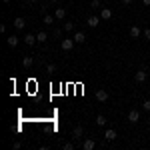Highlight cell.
Returning a JSON list of instances; mask_svg holds the SVG:
<instances>
[{
  "label": "cell",
  "instance_id": "cell-1",
  "mask_svg": "<svg viewBox=\"0 0 150 150\" xmlns=\"http://www.w3.org/2000/svg\"><path fill=\"white\" fill-rule=\"evenodd\" d=\"M74 44H76V42H74V38H64V40L60 42V48H62L64 52H70V50L74 48Z\"/></svg>",
  "mask_w": 150,
  "mask_h": 150
},
{
  "label": "cell",
  "instance_id": "cell-2",
  "mask_svg": "<svg viewBox=\"0 0 150 150\" xmlns=\"http://www.w3.org/2000/svg\"><path fill=\"white\" fill-rule=\"evenodd\" d=\"M134 78H136V82L138 84H144L146 82V78H148V74H146V70H136V74H134Z\"/></svg>",
  "mask_w": 150,
  "mask_h": 150
},
{
  "label": "cell",
  "instance_id": "cell-3",
  "mask_svg": "<svg viewBox=\"0 0 150 150\" xmlns=\"http://www.w3.org/2000/svg\"><path fill=\"white\" fill-rule=\"evenodd\" d=\"M116 136H118V132H116L114 128H106V132H104V138H106V142H112V140H116Z\"/></svg>",
  "mask_w": 150,
  "mask_h": 150
},
{
  "label": "cell",
  "instance_id": "cell-4",
  "mask_svg": "<svg viewBox=\"0 0 150 150\" xmlns=\"http://www.w3.org/2000/svg\"><path fill=\"white\" fill-rule=\"evenodd\" d=\"M22 42L26 44V46H34L38 40H36V34H30V32H28V34H26V36L22 38Z\"/></svg>",
  "mask_w": 150,
  "mask_h": 150
},
{
  "label": "cell",
  "instance_id": "cell-5",
  "mask_svg": "<svg viewBox=\"0 0 150 150\" xmlns=\"http://www.w3.org/2000/svg\"><path fill=\"white\" fill-rule=\"evenodd\" d=\"M138 120H140V110L134 108V110H130V112H128V122H132V124H134V122H138Z\"/></svg>",
  "mask_w": 150,
  "mask_h": 150
},
{
  "label": "cell",
  "instance_id": "cell-6",
  "mask_svg": "<svg viewBox=\"0 0 150 150\" xmlns=\"http://www.w3.org/2000/svg\"><path fill=\"white\" fill-rule=\"evenodd\" d=\"M100 20H102V18H100V16H90V18H88V20H86V24H88V26H90V28H96V26H98V24H100Z\"/></svg>",
  "mask_w": 150,
  "mask_h": 150
},
{
  "label": "cell",
  "instance_id": "cell-7",
  "mask_svg": "<svg viewBox=\"0 0 150 150\" xmlns=\"http://www.w3.org/2000/svg\"><path fill=\"white\" fill-rule=\"evenodd\" d=\"M94 146H96V140H94V138H86L84 142H82V148H84V150H92Z\"/></svg>",
  "mask_w": 150,
  "mask_h": 150
},
{
  "label": "cell",
  "instance_id": "cell-8",
  "mask_svg": "<svg viewBox=\"0 0 150 150\" xmlns=\"http://www.w3.org/2000/svg\"><path fill=\"white\" fill-rule=\"evenodd\" d=\"M12 24H14V28H18V30H22L24 26H26V20H24L22 16H18V18H14V22H12Z\"/></svg>",
  "mask_w": 150,
  "mask_h": 150
},
{
  "label": "cell",
  "instance_id": "cell-9",
  "mask_svg": "<svg viewBox=\"0 0 150 150\" xmlns=\"http://www.w3.org/2000/svg\"><path fill=\"white\" fill-rule=\"evenodd\" d=\"M96 100L98 102H106L108 100V92L106 90H96Z\"/></svg>",
  "mask_w": 150,
  "mask_h": 150
},
{
  "label": "cell",
  "instance_id": "cell-10",
  "mask_svg": "<svg viewBox=\"0 0 150 150\" xmlns=\"http://www.w3.org/2000/svg\"><path fill=\"white\" fill-rule=\"evenodd\" d=\"M82 134H84V128H82V126H76L74 130H72V140L82 138Z\"/></svg>",
  "mask_w": 150,
  "mask_h": 150
},
{
  "label": "cell",
  "instance_id": "cell-11",
  "mask_svg": "<svg viewBox=\"0 0 150 150\" xmlns=\"http://www.w3.org/2000/svg\"><path fill=\"white\" fill-rule=\"evenodd\" d=\"M18 42H20V40H18V36H8V38H6V44H8V46L10 48H14V46H18Z\"/></svg>",
  "mask_w": 150,
  "mask_h": 150
},
{
  "label": "cell",
  "instance_id": "cell-12",
  "mask_svg": "<svg viewBox=\"0 0 150 150\" xmlns=\"http://www.w3.org/2000/svg\"><path fill=\"white\" fill-rule=\"evenodd\" d=\"M100 18H102V20H110V18H112V10H110V8H102V10H100Z\"/></svg>",
  "mask_w": 150,
  "mask_h": 150
},
{
  "label": "cell",
  "instance_id": "cell-13",
  "mask_svg": "<svg viewBox=\"0 0 150 150\" xmlns=\"http://www.w3.org/2000/svg\"><path fill=\"white\" fill-rule=\"evenodd\" d=\"M140 26H130V38H140Z\"/></svg>",
  "mask_w": 150,
  "mask_h": 150
},
{
  "label": "cell",
  "instance_id": "cell-14",
  "mask_svg": "<svg viewBox=\"0 0 150 150\" xmlns=\"http://www.w3.org/2000/svg\"><path fill=\"white\" fill-rule=\"evenodd\" d=\"M72 38H74V42H76V44H82V42L86 40V34H84V32H76Z\"/></svg>",
  "mask_w": 150,
  "mask_h": 150
},
{
  "label": "cell",
  "instance_id": "cell-15",
  "mask_svg": "<svg viewBox=\"0 0 150 150\" xmlns=\"http://www.w3.org/2000/svg\"><path fill=\"white\" fill-rule=\"evenodd\" d=\"M54 16H56L58 20H64V18H66V10L58 6V8H56V12H54Z\"/></svg>",
  "mask_w": 150,
  "mask_h": 150
},
{
  "label": "cell",
  "instance_id": "cell-16",
  "mask_svg": "<svg viewBox=\"0 0 150 150\" xmlns=\"http://www.w3.org/2000/svg\"><path fill=\"white\" fill-rule=\"evenodd\" d=\"M32 64H34V60H32V56H24V58H22V66H24V68H30Z\"/></svg>",
  "mask_w": 150,
  "mask_h": 150
},
{
  "label": "cell",
  "instance_id": "cell-17",
  "mask_svg": "<svg viewBox=\"0 0 150 150\" xmlns=\"http://www.w3.org/2000/svg\"><path fill=\"white\" fill-rule=\"evenodd\" d=\"M36 40L44 44V42H46V40H48V34H46V32H38V34H36Z\"/></svg>",
  "mask_w": 150,
  "mask_h": 150
},
{
  "label": "cell",
  "instance_id": "cell-18",
  "mask_svg": "<svg viewBox=\"0 0 150 150\" xmlns=\"http://www.w3.org/2000/svg\"><path fill=\"white\" fill-rule=\"evenodd\" d=\"M96 124H98V126H106V116L98 114L96 116Z\"/></svg>",
  "mask_w": 150,
  "mask_h": 150
},
{
  "label": "cell",
  "instance_id": "cell-19",
  "mask_svg": "<svg viewBox=\"0 0 150 150\" xmlns=\"http://www.w3.org/2000/svg\"><path fill=\"white\" fill-rule=\"evenodd\" d=\"M54 18H56V16H50V14H44V24H54Z\"/></svg>",
  "mask_w": 150,
  "mask_h": 150
},
{
  "label": "cell",
  "instance_id": "cell-20",
  "mask_svg": "<svg viewBox=\"0 0 150 150\" xmlns=\"http://www.w3.org/2000/svg\"><path fill=\"white\" fill-rule=\"evenodd\" d=\"M46 72H48V74H54V72H56V64H52V62H50V64L46 66Z\"/></svg>",
  "mask_w": 150,
  "mask_h": 150
},
{
  "label": "cell",
  "instance_id": "cell-21",
  "mask_svg": "<svg viewBox=\"0 0 150 150\" xmlns=\"http://www.w3.org/2000/svg\"><path fill=\"white\" fill-rule=\"evenodd\" d=\"M62 148H64V150H74V144H72V142H64Z\"/></svg>",
  "mask_w": 150,
  "mask_h": 150
},
{
  "label": "cell",
  "instance_id": "cell-22",
  "mask_svg": "<svg viewBox=\"0 0 150 150\" xmlns=\"http://www.w3.org/2000/svg\"><path fill=\"white\" fill-rule=\"evenodd\" d=\"M142 110L150 112V100H144V102H142Z\"/></svg>",
  "mask_w": 150,
  "mask_h": 150
},
{
  "label": "cell",
  "instance_id": "cell-23",
  "mask_svg": "<svg viewBox=\"0 0 150 150\" xmlns=\"http://www.w3.org/2000/svg\"><path fill=\"white\" fill-rule=\"evenodd\" d=\"M64 30H66V32L74 30V24H72V22H66V24H64Z\"/></svg>",
  "mask_w": 150,
  "mask_h": 150
},
{
  "label": "cell",
  "instance_id": "cell-24",
  "mask_svg": "<svg viewBox=\"0 0 150 150\" xmlns=\"http://www.w3.org/2000/svg\"><path fill=\"white\" fill-rule=\"evenodd\" d=\"M90 6H92V8H100V0H92Z\"/></svg>",
  "mask_w": 150,
  "mask_h": 150
},
{
  "label": "cell",
  "instance_id": "cell-25",
  "mask_svg": "<svg viewBox=\"0 0 150 150\" xmlns=\"http://www.w3.org/2000/svg\"><path fill=\"white\" fill-rule=\"evenodd\" d=\"M142 36H144V38H146V40H150V28H146V30H144V32H142Z\"/></svg>",
  "mask_w": 150,
  "mask_h": 150
},
{
  "label": "cell",
  "instance_id": "cell-26",
  "mask_svg": "<svg viewBox=\"0 0 150 150\" xmlns=\"http://www.w3.org/2000/svg\"><path fill=\"white\" fill-rule=\"evenodd\" d=\"M12 148H14V150H18V148H22V142H14V144H12Z\"/></svg>",
  "mask_w": 150,
  "mask_h": 150
},
{
  "label": "cell",
  "instance_id": "cell-27",
  "mask_svg": "<svg viewBox=\"0 0 150 150\" xmlns=\"http://www.w3.org/2000/svg\"><path fill=\"white\" fill-rule=\"evenodd\" d=\"M132 4V0H122V6H130Z\"/></svg>",
  "mask_w": 150,
  "mask_h": 150
},
{
  "label": "cell",
  "instance_id": "cell-28",
  "mask_svg": "<svg viewBox=\"0 0 150 150\" xmlns=\"http://www.w3.org/2000/svg\"><path fill=\"white\" fill-rule=\"evenodd\" d=\"M142 4H144V6H150V0H142Z\"/></svg>",
  "mask_w": 150,
  "mask_h": 150
},
{
  "label": "cell",
  "instance_id": "cell-29",
  "mask_svg": "<svg viewBox=\"0 0 150 150\" xmlns=\"http://www.w3.org/2000/svg\"><path fill=\"white\" fill-rule=\"evenodd\" d=\"M30 2H32V4H36V2H40V0H30Z\"/></svg>",
  "mask_w": 150,
  "mask_h": 150
},
{
  "label": "cell",
  "instance_id": "cell-30",
  "mask_svg": "<svg viewBox=\"0 0 150 150\" xmlns=\"http://www.w3.org/2000/svg\"><path fill=\"white\" fill-rule=\"evenodd\" d=\"M2 2H6V4H8V2H10V0H2Z\"/></svg>",
  "mask_w": 150,
  "mask_h": 150
},
{
  "label": "cell",
  "instance_id": "cell-31",
  "mask_svg": "<svg viewBox=\"0 0 150 150\" xmlns=\"http://www.w3.org/2000/svg\"><path fill=\"white\" fill-rule=\"evenodd\" d=\"M50 2H58V0H50Z\"/></svg>",
  "mask_w": 150,
  "mask_h": 150
}]
</instances>
